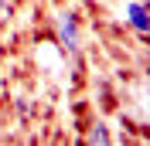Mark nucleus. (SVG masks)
I'll return each instance as SVG.
<instances>
[{
    "label": "nucleus",
    "mask_w": 150,
    "mask_h": 146,
    "mask_svg": "<svg viewBox=\"0 0 150 146\" xmlns=\"http://www.w3.org/2000/svg\"><path fill=\"white\" fill-rule=\"evenodd\" d=\"M14 17V7H10V4H4V0H0V20H10Z\"/></svg>",
    "instance_id": "obj_4"
},
{
    "label": "nucleus",
    "mask_w": 150,
    "mask_h": 146,
    "mask_svg": "<svg viewBox=\"0 0 150 146\" xmlns=\"http://www.w3.org/2000/svg\"><path fill=\"white\" fill-rule=\"evenodd\" d=\"M4 136H7V119L0 116V139H4Z\"/></svg>",
    "instance_id": "obj_5"
},
{
    "label": "nucleus",
    "mask_w": 150,
    "mask_h": 146,
    "mask_svg": "<svg viewBox=\"0 0 150 146\" xmlns=\"http://www.w3.org/2000/svg\"><path fill=\"white\" fill-rule=\"evenodd\" d=\"M123 24L137 34V41H147V34H150V4L147 0H123Z\"/></svg>",
    "instance_id": "obj_2"
},
{
    "label": "nucleus",
    "mask_w": 150,
    "mask_h": 146,
    "mask_svg": "<svg viewBox=\"0 0 150 146\" xmlns=\"http://www.w3.org/2000/svg\"><path fill=\"white\" fill-rule=\"evenodd\" d=\"M85 129H89V133L82 136V143H99V146H112L116 143V136L109 133V122H106V119H92Z\"/></svg>",
    "instance_id": "obj_3"
},
{
    "label": "nucleus",
    "mask_w": 150,
    "mask_h": 146,
    "mask_svg": "<svg viewBox=\"0 0 150 146\" xmlns=\"http://www.w3.org/2000/svg\"><path fill=\"white\" fill-rule=\"evenodd\" d=\"M51 41L65 51L68 65H79L85 37H82V20H79L75 10H58L55 17H51Z\"/></svg>",
    "instance_id": "obj_1"
}]
</instances>
